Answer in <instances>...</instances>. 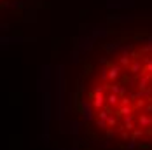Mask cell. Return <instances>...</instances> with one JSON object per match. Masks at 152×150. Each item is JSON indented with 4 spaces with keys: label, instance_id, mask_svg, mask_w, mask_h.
Returning <instances> with one entry per match:
<instances>
[{
    "label": "cell",
    "instance_id": "cell-1",
    "mask_svg": "<svg viewBox=\"0 0 152 150\" xmlns=\"http://www.w3.org/2000/svg\"><path fill=\"white\" fill-rule=\"evenodd\" d=\"M72 114L88 150H152V26L94 42L75 72Z\"/></svg>",
    "mask_w": 152,
    "mask_h": 150
},
{
    "label": "cell",
    "instance_id": "cell-2",
    "mask_svg": "<svg viewBox=\"0 0 152 150\" xmlns=\"http://www.w3.org/2000/svg\"><path fill=\"white\" fill-rule=\"evenodd\" d=\"M5 2H7V0H0V5H2V4H5Z\"/></svg>",
    "mask_w": 152,
    "mask_h": 150
}]
</instances>
